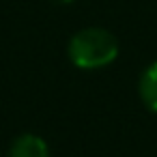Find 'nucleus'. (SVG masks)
I'll use <instances>...</instances> for the list:
<instances>
[{
    "label": "nucleus",
    "mask_w": 157,
    "mask_h": 157,
    "mask_svg": "<svg viewBox=\"0 0 157 157\" xmlns=\"http://www.w3.org/2000/svg\"><path fill=\"white\" fill-rule=\"evenodd\" d=\"M118 56V41L103 28H84L69 41V58L82 69H101Z\"/></svg>",
    "instance_id": "f257e3e1"
},
{
    "label": "nucleus",
    "mask_w": 157,
    "mask_h": 157,
    "mask_svg": "<svg viewBox=\"0 0 157 157\" xmlns=\"http://www.w3.org/2000/svg\"><path fill=\"white\" fill-rule=\"evenodd\" d=\"M9 157H50V151L43 138L35 133H24L11 144Z\"/></svg>",
    "instance_id": "f03ea898"
},
{
    "label": "nucleus",
    "mask_w": 157,
    "mask_h": 157,
    "mask_svg": "<svg viewBox=\"0 0 157 157\" xmlns=\"http://www.w3.org/2000/svg\"><path fill=\"white\" fill-rule=\"evenodd\" d=\"M140 99L142 103L151 110L157 112V63L148 65L140 78Z\"/></svg>",
    "instance_id": "7ed1b4c3"
},
{
    "label": "nucleus",
    "mask_w": 157,
    "mask_h": 157,
    "mask_svg": "<svg viewBox=\"0 0 157 157\" xmlns=\"http://www.w3.org/2000/svg\"><path fill=\"white\" fill-rule=\"evenodd\" d=\"M52 2H56V5H71L73 0H52Z\"/></svg>",
    "instance_id": "20e7f679"
}]
</instances>
